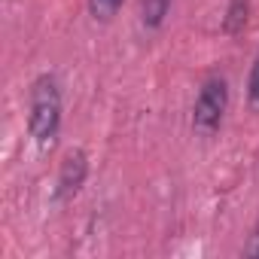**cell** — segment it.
Here are the masks:
<instances>
[{"mask_svg":"<svg viewBox=\"0 0 259 259\" xmlns=\"http://www.w3.org/2000/svg\"><path fill=\"white\" fill-rule=\"evenodd\" d=\"M122 7V0H89V10H92V16L95 19H113L116 16V10Z\"/></svg>","mask_w":259,"mask_h":259,"instance_id":"cell-6","label":"cell"},{"mask_svg":"<svg viewBox=\"0 0 259 259\" xmlns=\"http://www.w3.org/2000/svg\"><path fill=\"white\" fill-rule=\"evenodd\" d=\"M61 125V92L55 76H37L31 85V113H28V128L31 138L46 147L58 135Z\"/></svg>","mask_w":259,"mask_h":259,"instance_id":"cell-1","label":"cell"},{"mask_svg":"<svg viewBox=\"0 0 259 259\" xmlns=\"http://www.w3.org/2000/svg\"><path fill=\"white\" fill-rule=\"evenodd\" d=\"M85 174H89V159H85V153H79V150L67 153L64 162H61V171H58V189H55V195H58L61 201L73 198V195L82 189Z\"/></svg>","mask_w":259,"mask_h":259,"instance_id":"cell-3","label":"cell"},{"mask_svg":"<svg viewBox=\"0 0 259 259\" xmlns=\"http://www.w3.org/2000/svg\"><path fill=\"white\" fill-rule=\"evenodd\" d=\"M171 10V0H144V25L147 28H162L165 16Z\"/></svg>","mask_w":259,"mask_h":259,"instance_id":"cell-4","label":"cell"},{"mask_svg":"<svg viewBox=\"0 0 259 259\" xmlns=\"http://www.w3.org/2000/svg\"><path fill=\"white\" fill-rule=\"evenodd\" d=\"M247 98H250V104L259 110V55H256V61H253V67H250V82H247Z\"/></svg>","mask_w":259,"mask_h":259,"instance_id":"cell-7","label":"cell"},{"mask_svg":"<svg viewBox=\"0 0 259 259\" xmlns=\"http://www.w3.org/2000/svg\"><path fill=\"white\" fill-rule=\"evenodd\" d=\"M247 13H250L247 0H232V7H229V13H226V31H229V34L244 31V25H247Z\"/></svg>","mask_w":259,"mask_h":259,"instance_id":"cell-5","label":"cell"},{"mask_svg":"<svg viewBox=\"0 0 259 259\" xmlns=\"http://www.w3.org/2000/svg\"><path fill=\"white\" fill-rule=\"evenodd\" d=\"M244 253L250 256V259H259V229L250 235V241H247V247H244Z\"/></svg>","mask_w":259,"mask_h":259,"instance_id":"cell-8","label":"cell"},{"mask_svg":"<svg viewBox=\"0 0 259 259\" xmlns=\"http://www.w3.org/2000/svg\"><path fill=\"white\" fill-rule=\"evenodd\" d=\"M226 107H229V85H226V79H220V76L204 79V85H201V92H198V98H195L192 125L198 128L201 135L217 132L220 122H223Z\"/></svg>","mask_w":259,"mask_h":259,"instance_id":"cell-2","label":"cell"}]
</instances>
